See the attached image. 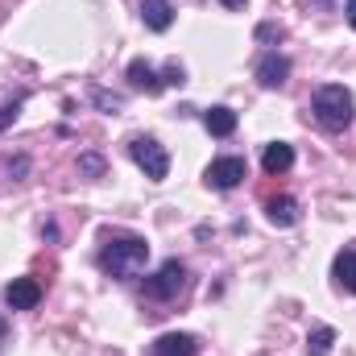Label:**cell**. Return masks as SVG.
<instances>
[{"label":"cell","instance_id":"obj_9","mask_svg":"<svg viewBox=\"0 0 356 356\" xmlns=\"http://www.w3.org/2000/svg\"><path fill=\"white\" fill-rule=\"evenodd\" d=\"M141 21L154 33H166L175 25V4L170 0H141Z\"/></svg>","mask_w":356,"mask_h":356},{"label":"cell","instance_id":"obj_3","mask_svg":"<svg viewBox=\"0 0 356 356\" xmlns=\"http://www.w3.org/2000/svg\"><path fill=\"white\" fill-rule=\"evenodd\" d=\"M182 290H186V266L178 257H170L154 277H145V298H154V302H170Z\"/></svg>","mask_w":356,"mask_h":356},{"label":"cell","instance_id":"obj_21","mask_svg":"<svg viewBox=\"0 0 356 356\" xmlns=\"http://www.w3.org/2000/svg\"><path fill=\"white\" fill-rule=\"evenodd\" d=\"M224 8H245V0H220Z\"/></svg>","mask_w":356,"mask_h":356},{"label":"cell","instance_id":"obj_7","mask_svg":"<svg viewBox=\"0 0 356 356\" xmlns=\"http://www.w3.org/2000/svg\"><path fill=\"white\" fill-rule=\"evenodd\" d=\"M4 302H8L13 311H33V307L42 302V286H38L33 277H13V282L4 286Z\"/></svg>","mask_w":356,"mask_h":356},{"label":"cell","instance_id":"obj_15","mask_svg":"<svg viewBox=\"0 0 356 356\" xmlns=\"http://www.w3.org/2000/svg\"><path fill=\"white\" fill-rule=\"evenodd\" d=\"M332 344H336V327H315L307 336V356H327Z\"/></svg>","mask_w":356,"mask_h":356},{"label":"cell","instance_id":"obj_5","mask_svg":"<svg viewBox=\"0 0 356 356\" xmlns=\"http://www.w3.org/2000/svg\"><path fill=\"white\" fill-rule=\"evenodd\" d=\"M203 182L211 186V191H232V186H241L245 182V158H216L207 170H203Z\"/></svg>","mask_w":356,"mask_h":356},{"label":"cell","instance_id":"obj_17","mask_svg":"<svg viewBox=\"0 0 356 356\" xmlns=\"http://www.w3.org/2000/svg\"><path fill=\"white\" fill-rule=\"evenodd\" d=\"M162 79H166V88H182V83H186V75H182V67H178V63L166 67V75H162Z\"/></svg>","mask_w":356,"mask_h":356},{"label":"cell","instance_id":"obj_16","mask_svg":"<svg viewBox=\"0 0 356 356\" xmlns=\"http://www.w3.org/2000/svg\"><path fill=\"white\" fill-rule=\"evenodd\" d=\"M79 170H83V175H99V170H104V158H95V154H83V158H79Z\"/></svg>","mask_w":356,"mask_h":356},{"label":"cell","instance_id":"obj_8","mask_svg":"<svg viewBox=\"0 0 356 356\" xmlns=\"http://www.w3.org/2000/svg\"><path fill=\"white\" fill-rule=\"evenodd\" d=\"M199 353V340L186 336V332H166L149 344V356H195Z\"/></svg>","mask_w":356,"mask_h":356},{"label":"cell","instance_id":"obj_10","mask_svg":"<svg viewBox=\"0 0 356 356\" xmlns=\"http://www.w3.org/2000/svg\"><path fill=\"white\" fill-rule=\"evenodd\" d=\"M129 88L145 91V95H158V91L166 88V79H158V71H154L145 58H133V63H129Z\"/></svg>","mask_w":356,"mask_h":356},{"label":"cell","instance_id":"obj_4","mask_svg":"<svg viewBox=\"0 0 356 356\" xmlns=\"http://www.w3.org/2000/svg\"><path fill=\"white\" fill-rule=\"evenodd\" d=\"M129 154H133V162L145 170V178L162 182V178L170 175V154H166L154 137H133V141H129Z\"/></svg>","mask_w":356,"mask_h":356},{"label":"cell","instance_id":"obj_11","mask_svg":"<svg viewBox=\"0 0 356 356\" xmlns=\"http://www.w3.org/2000/svg\"><path fill=\"white\" fill-rule=\"evenodd\" d=\"M266 220L273 228H294L298 224V203L290 195H273V199H266Z\"/></svg>","mask_w":356,"mask_h":356},{"label":"cell","instance_id":"obj_14","mask_svg":"<svg viewBox=\"0 0 356 356\" xmlns=\"http://www.w3.org/2000/svg\"><path fill=\"white\" fill-rule=\"evenodd\" d=\"M332 277H336V286H340V290L356 294V249H344V253L332 261Z\"/></svg>","mask_w":356,"mask_h":356},{"label":"cell","instance_id":"obj_1","mask_svg":"<svg viewBox=\"0 0 356 356\" xmlns=\"http://www.w3.org/2000/svg\"><path fill=\"white\" fill-rule=\"evenodd\" d=\"M95 261H99V269L108 277H137L145 269V261H149V245L141 236H133V232H120V236L104 241V249H99Z\"/></svg>","mask_w":356,"mask_h":356},{"label":"cell","instance_id":"obj_19","mask_svg":"<svg viewBox=\"0 0 356 356\" xmlns=\"http://www.w3.org/2000/svg\"><path fill=\"white\" fill-rule=\"evenodd\" d=\"M95 104L112 112V108H120V95H108V91H95Z\"/></svg>","mask_w":356,"mask_h":356},{"label":"cell","instance_id":"obj_12","mask_svg":"<svg viewBox=\"0 0 356 356\" xmlns=\"http://www.w3.org/2000/svg\"><path fill=\"white\" fill-rule=\"evenodd\" d=\"M203 129H207L211 137H232V133H236V112L224 108V104H216V108L203 112Z\"/></svg>","mask_w":356,"mask_h":356},{"label":"cell","instance_id":"obj_6","mask_svg":"<svg viewBox=\"0 0 356 356\" xmlns=\"http://www.w3.org/2000/svg\"><path fill=\"white\" fill-rule=\"evenodd\" d=\"M286 79H290V58L286 54H277V50H269L257 58V83L266 91H277L286 88Z\"/></svg>","mask_w":356,"mask_h":356},{"label":"cell","instance_id":"obj_2","mask_svg":"<svg viewBox=\"0 0 356 356\" xmlns=\"http://www.w3.org/2000/svg\"><path fill=\"white\" fill-rule=\"evenodd\" d=\"M311 112H315V120L327 133H344L356 116V99L344 83H323V88H315V95H311Z\"/></svg>","mask_w":356,"mask_h":356},{"label":"cell","instance_id":"obj_13","mask_svg":"<svg viewBox=\"0 0 356 356\" xmlns=\"http://www.w3.org/2000/svg\"><path fill=\"white\" fill-rule=\"evenodd\" d=\"M261 166H266V175H286V170L294 166V145H286V141H269L266 154H261Z\"/></svg>","mask_w":356,"mask_h":356},{"label":"cell","instance_id":"obj_20","mask_svg":"<svg viewBox=\"0 0 356 356\" xmlns=\"http://www.w3.org/2000/svg\"><path fill=\"white\" fill-rule=\"evenodd\" d=\"M344 17H348V25L356 29V0H348V4H344Z\"/></svg>","mask_w":356,"mask_h":356},{"label":"cell","instance_id":"obj_18","mask_svg":"<svg viewBox=\"0 0 356 356\" xmlns=\"http://www.w3.org/2000/svg\"><path fill=\"white\" fill-rule=\"evenodd\" d=\"M17 120V104H0V133Z\"/></svg>","mask_w":356,"mask_h":356},{"label":"cell","instance_id":"obj_22","mask_svg":"<svg viewBox=\"0 0 356 356\" xmlns=\"http://www.w3.org/2000/svg\"><path fill=\"white\" fill-rule=\"evenodd\" d=\"M0 344H4V319H0Z\"/></svg>","mask_w":356,"mask_h":356}]
</instances>
